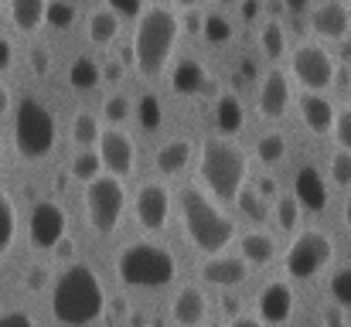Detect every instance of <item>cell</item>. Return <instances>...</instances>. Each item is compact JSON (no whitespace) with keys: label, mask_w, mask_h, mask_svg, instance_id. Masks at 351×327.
<instances>
[{"label":"cell","mask_w":351,"mask_h":327,"mask_svg":"<svg viewBox=\"0 0 351 327\" xmlns=\"http://www.w3.org/2000/svg\"><path fill=\"white\" fill-rule=\"evenodd\" d=\"M202 21H205V17H202L198 10H188V14H184V24H181V27H184L188 34H202Z\"/></svg>","instance_id":"bcb514c9"},{"label":"cell","mask_w":351,"mask_h":327,"mask_svg":"<svg viewBox=\"0 0 351 327\" xmlns=\"http://www.w3.org/2000/svg\"><path fill=\"white\" fill-rule=\"evenodd\" d=\"M99 119L93 116V112H79L75 119H72V140L82 147V150H89L93 143H99Z\"/></svg>","instance_id":"4316f807"},{"label":"cell","mask_w":351,"mask_h":327,"mask_svg":"<svg viewBox=\"0 0 351 327\" xmlns=\"http://www.w3.org/2000/svg\"><path fill=\"white\" fill-rule=\"evenodd\" d=\"M219 3H226V7H235V3H242V0H219Z\"/></svg>","instance_id":"91938a15"},{"label":"cell","mask_w":351,"mask_h":327,"mask_svg":"<svg viewBox=\"0 0 351 327\" xmlns=\"http://www.w3.org/2000/svg\"><path fill=\"white\" fill-rule=\"evenodd\" d=\"M69 171H72V178H79L82 184H89V181L99 178V171H103L99 154H96V150H82V154H75L72 164H69Z\"/></svg>","instance_id":"83f0119b"},{"label":"cell","mask_w":351,"mask_h":327,"mask_svg":"<svg viewBox=\"0 0 351 327\" xmlns=\"http://www.w3.org/2000/svg\"><path fill=\"white\" fill-rule=\"evenodd\" d=\"M31 72L34 75H48L51 72V51L48 48H41V45L31 48Z\"/></svg>","instance_id":"60d3db41"},{"label":"cell","mask_w":351,"mask_h":327,"mask_svg":"<svg viewBox=\"0 0 351 327\" xmlns=\"http://www.w3.org/2000/svg\"><path fill=\"white\" fill-rule=\"evenodd\" d=\"M311 27L321 34V38H331V41H345V34L351 31V14L341 0H324L311 10Z\"/></svg>","instance_id":"5bb4252c"},{"label":"cell","mask_w":351,"mask_h":327,"mask_svg":"<svg viewBox=\"0 0 351 327\" xmlns=\"http://www.w3.org/2000/svg\"><path fill=\"white\" fill-rule=\"evenodd\" d=\"M222 307H226V314H239V300H235V297H226Z\"/></svg>","instance_id":"11a10c76"},{"label":"cell","mask_w":351,"mask_h":327,"mask_svg":"<svg viewBox=\"0 0 351 327\" xmlns=\"http://www.w3.org/2000/svg\"><path fill=\"white\" fill-rule=\"evenodd\" d=\"M99 164L113 174V178H130L136 167V147L123 130H106L99 133Z\"/></svg>","instance_id":"7c38bea8"},{"label":"cell","mask_w":351,"mask_h":327,"mask_svg":"<svg viewBox=\"0 0 351 327\" xmlns=\"http://www.w3.org/2000/svg\"><path fill=\"white\" fill-rule=\"evenodd\" d=\"M335 140L341 143V150H351V106L335 112V126H331Z\"/></svg>","instance_id":"74e56055"},{"label":"cell","mask_w":351,"mask_h":327,"mask_svg":"<svg viewBox=\"0 0 351 327\" xmlns=\"http://www.w3.org/2000/svg\"><path fill=\"white\" fill-rule=\"evenodd\" d=\"M103 307H106V293H103V283L93 273V266L72 263L58 276V283L51 290V314H55V321L65 327H86L93 321H99Z\"/></svg>","instance_id":"7a4b0ae2"},{"label":"cell","mask_w":351,"mask_h":327,"mask_svg":"<svg viewBox=\"0 0 351 327\" xmlns=\"http://www.w3.org/2000/svg\"><path fill=\"white\" fill-rule=\"evenodd\" d=\"M290 10H304V0H290Z\"/></svg>","instance_id":"6f0895ef"},{"label":"cell","mask_w":351,"mask_h":327,"mask_svg":"<svg viewBox=\"0 0 351 327\" xmlns=\"http://www.w3.org/2000/svg\"><path fill=\"white\" fill-rule=\"evenodd\" d=\"M10 62H14V48H10V41H7V38H0V72H3V69H10Z\"/></svg>","instance_id":"c3c4849f"},{"label":"cell","mask_w":351,"mask_h":327,"mask_svg":"<svg viewBox=\"0 0 351 327\" xmlns=\"http://www.w3.org/2000/svg\"><path fill=\"white\" fill-rule=\"evenodd\" d=\"M117 273L126 287L157 290V287H167L178 276V263H174V256L164 245L133 242L117 256Z\"/></svg>","instance_id":"5b68a950"},{"label":"cell","mask_w":351,"mask_h":327,"mask_svg":"<svg viewBox=\"0 0 351 327\" xmlns=\"http://www.w3.org/2000/svg\"><path fill=\"white\" fill-rule=\"evenodd\" d=\"M335 256V245L324 232L311 228V232H300L290 249H287V259H283V269L293 276V280H311L317 276Z\"/></svg>","instance_id":"ba28073f"},{"label":"cell","mask_w":351,"mask_h":327,"mask_svg":"<svg viewBox=\"0 0 351 327\" xmlns=\"http://www.w3.org/2000/svg\"><path fill=\"white\" fill-rule=\"evenodd\" d=\"M45 7H48V0H10V21H14V27L24 31V34L38 31L45 24Z\"/></svg>","instance_id":"44dd1931"},{"label":"cell","mask_w":351,"mask_h":327,"mask_svg":"<svg viewBox=\"0 0 351 327\" xmlns=\"http://www.w3.org/2000/svg\"><path fill=\"white\" fill-rule=\"evenodd\" d=\"M24 283H27V290H45V283H48V269H45V266H31Z\"/></svg>","instance_id":"ee69618b"},{"label":"cell","mask_w":351,"mask_h":327,"mask_svg":"<svg viewBox=\"0 0 351 327\" xmlns=\"http://www.w3.org/2000/svg\"><path fill=\"white\" fill-rule=\"evenodd\" d=\"M324 324L328 327H345V311H341L338 304H335V307H328V311H324Z\"/></svg>","instance_id":"7dc6e473"},{"label":"cell","mask_w":351,"mask_h":327,"mask_svg":"<svg viewBox=\"0 0 351 327\" xmlns=\"http://www.w3.org/2000/svg\"><path fill=\"white\" fill-rule=\"evenodd\" d=\"M45 21H48V27H69V24L75 21V7H72L69 0H48Z\"/></svg>","instance_id":"e575fe53"},{"label":"cell","mask_w":351,"mask_h":327,"mask_svg":"<svg viewBox=\"0 0 351 327\" xmlns=\"http://www.w3.org/2000/svg\"><path fill=\"white\" fill-rule=\"evenodd\" d=\"M160 99L154 96V93H143L140 96V126L143 130H157L160 126Z\"/></svg>","instance_id":"d590c367"},{"label":"cell","mask_w":351,"mask_h":327,"mask_svg":"<svg viewBox=\"0 0 351 327\" xmlns=\"http://www.w3.org/2000/svg\"><path fill=\"white\" fill-rule=\"evenodd\" d=\"M181 21L167 3H150L136 14V31H133V65L140 72V79H157L174 51Z\"/></svg>","instance_id":"6da1fadb"},{"label":"cell","mask_w":351,"mask_h":327,"mask_svg":"<svg viewBox=\"0 0 351 327\" xmlns=\"http://www.w3.org/2000/svg\"><path fill=\"white\" fill-rule=\"evenodd\" d=\"M0 327H34V324H31V317L24 311H7V314H0Z\"/></svg>","instance_id":"f6af8a7d"},{"label":"cell","mask_w":351,"mask_h":327,"mask_svg":"<svg viewBox=\"0 0 351 327\" xmlns=\"http://www.w3.org/2000/svg\"><path fill=\"white\" fill-rule=\"evenodd\" d=\"M208 82H212L208 72L198 62H191V58L178 62L174 72H171V86H174L178 96H202V93H208Z\"/></svg>","instance_id":"d6986e66"},{"label":"cell","mask_w":351,"mask_h":327,"mask_svg":"<svg viewBox=\"0 0 351 327\" xmlns=\"http://www.w3.org/2000/svg\"><path fill=\"white\" fill-rule=\"evenodd\" d=\"M273 256H276V239L269 232H249V235H242V259L245 263L266 266Z\"/></svg>","instance_id":"603a6c76"},{"label":"cell","mask_w":351,"mask_h":327,"mask_svg":"<svg viewBox=\"0 0 351 327\" xmlns=\"http://www.w3.org/2000/svg\"><path fill=\"white\" fill-rule=\"evenodd\" d=\"M242 14L245 17H256V3H242Z\"/></svg>","instance_id":"9f6ffc18"},{"label":"cell","mask_w":351,"mask_h":327,"mask_svg":"<svg viewBox=\"0 0 351 327\" xmlns=\"http://www.w3.org/2000/svg\"><path fill=\"white\" fill-rule=\"evenodd\" d=\"M123 72H126V62H123V58H110V62L99 69V79H103V82H119Z\"/></svg>","instance_id":"7bdbcfd3"},{"label":"cell","mask_w":351,"mask_h":327,"mask_svg":"<svg viewBox=\"0 0 351 327\" xmlns=\"http://www.w3.org/2000/svg\"><path fill=\"white\" fill-rule=\"evenodd\" d=\"M202 34H205L208 41H215V45H226V41L235 34V27L229 24V17H222V14H208V17L202 21Z\"/></svg>","instance_id":"d6a6232c"},{"label":"cell","mask_w":351,"mask_h":327,"mask_svg":"<svg viewBox=\"0 0 351 327\" xmlns=\"http://www.w3.org/2000/svg\"><path fill=\"white\" fill-rule=\"evenodd\" d=\"M123 205H126V191H123L119 178L99 174V178H93L86 184V215H89V225L99 235H110L119 225Z\"/></svg>","instance_id":"52a82bcc"},{"label":"cell","mask_w":351,"mask_h":327,"mask_svg":"<svg viewBox=\"0 0 351 327\" xmlns=\"http://www.w3.org/2000/svg\"><path fill=\"white\" fill-rule=\"evenodd\" d=\"M331 297L341 311H351V266H341L331 276Z\"/></svg>","instance_id":"836d02e7"},{"label":"cell","mask_w":351,"mask_h":327,"mask_svg":"<svg viewBox=\"0 0 351 327\" xmlns=\"http://www.w3.org/2000/svg\"><path fill=\"white\" fill-rule=\"evenodd\" d=\"M202 276L212 283V287H239L245 283L249 276V263L242 256H212L205 266H202Z\"/></svg>","instance_id":"2e32d148"},{"label":"cell","mask_w":351,"mask_h":327,"mask_svg":"<svg viewBox=\"0 0 351 327\" xmlns=\"http://www.w3.org/2000/svg\"><path fill=\"white\" fill-rule=\"evenodd\" d=\"M174 321L181 327H198L205 324V314H208V304H205V293L198 287H181V293L174 297V307H171Z\"/></svg>","instance_id":"ac0fdd59"},{"label":"cell","mask_w":351,"mask_h":327,"mask_svg":"<svg viewBox=\"0 0 351 327\" xmlns=\"http://www.w3.org/2000/svg\"><path fill=\"white\" fill-rule=\"evenodd\" d=\"M14 228H17V212H14V202L7 191H0V256L10 249L14 242Z\"/></svg>","instance_id":"f1b7e54d"},{"label":"cell","mask_w":351,"mask_h":327,"mask_svg":"<svg viewBox=\"0 0 351 327\" xmlns=\"http://www.w3.org/2000/svg\"><path fill=\"white\" fill-rule=\"evenodd\" d=\"M290 314H293V290L283 280L266 283L259 293V321L269 327H280L290 321Z\"/></svg>","instance_id":"4fadbf2b"},{"label":"cell","mask_w":351,"mask_h":327,"mask_svg":"<svg viewBox=\"0 0 351 327\" xmlns=\"http://www.w3.org/2000/svg\"><path fill=\"white\" fill-rule=\"evenodd\" d=\"M276 221H280V228H287V232L300 225V205H297L293 195H283V198L276 202Z\"/></svg>","instance_id":"8d00e7d4"},{"label":"cell","mask_w":351,"mask_h":327,"mask_svg":"<svg viewBox=\"0 0 351 327\" xmlns=\"http://www.w3.org/2000/svg\"><path fill=\"white\" fill-rule=\"evenodd\" d=\"M191 164V143L188 140H171L157 150V171L160 174H181L184 167Z\"/></svg>","instance_id":"7402d4cb"},{"label":"cell","mask_w":351,"mask_h":327,"mask_svg":"<svg viewBox=\"0 0 351 327\" xmlns=\"http://www.w3.org/2000/svg\"><path fill=\"white\" fill-rule=\"evenodd\" d=\"M130 116V99L126 96H110L106 99V119L110 123H123Z\"/></svg>","instance_id":"ab89813d"},{"label":"cell","mask_w":351,"mask_h":327,"mask_svg":"<svg viewBox=\"0 0 351 327\" xmlns=\"http://www.w3.org/2000/svg\"><path fill=\"white\" fill-rule=\"evenodd\" d=\"M202 181L208 184V191L222 202H235V195L242 191L245 184V174H249V160H245V150L226 140V136H208L205 147H202Z\"/></svg>","instance_id":"277c9868"},{"label":"cell","mask_w":351,"mask_h":327,"mask_svg":"<svg viewBox=\"0 0 351 327\" xmlns=\"http://www.w3.org/2000/svg\"><path fill=\"white\" fill-rule=\"evenodd\" d=\"M14 140H17L21 157H27V160H41L55 147V116L45 109V103H38L34 96H24L17 103Z\"/></svg>","instance_id":"8992f818"},{"label":"cell","mask_w":351,"mask_h":327,"mask_svg":"<svg viewBox=\"0 0 351 327\" xmlns=\"http://www.w3.org/2000/svg\"><path fill=\"white\" fill-rule=\"evenodd\" d=\"M345 7H348V14H351V0H348V3H345Z\"/></svg>","instance_id":"6125c7cd"},{"label":"cell","mask_w":351,"mask_h":327,"mask_svg":"<svg viewBox=\"0 0 351 327\" xmlns=\"http://www.w3.org/2000/svg\"><path fill=\"white\" fill-rule=\"evenodd\" d=\"M178 7H184V10H198L202 3H208V0H174Z\"/></svg>","instance_id":"db71d44e"},{"label":"cell","mask_w":351,"mask_h":327,"mask_svg":"<svg viewBox=\"0 0 351 327\" xmlns=\"http://www.w3.org/2000/svg\"><path fill=\"white\" fill-rule=\"evenodd\" d=\"M331 178L338 184H351V150H338L331 157Z\"/></svg>","instance_id":"f35d334b"},{"label":"cell","mask_w":351,"mask_h":327,"mask_svg":"<svg viewBox=\"0 0 351 327\" xmlns=\"http://www.w3.org/2000/svg\"><path fill=\"white\" fill-rule=\"evenodd\" d=\"M181 218H184V228H188V239L195 242V249H202L208 256L222 252L235 235V221L198 188L181 191Z\"/></svg>","instance_id":"3957f363"},{"label":"cell","mask_w":351,"mask_h":327,"mask_svg":"<svg viewBox=\"0 0 351 327\" xmlns=\"http://www.w3.org/2000/svg\"><path fill=\"white\" fill-rule=\"evenodd\" d=\"M229 327H263V321H256V317H235Z\"/></svg>","instance_id":"f907efd6"},{"label":"cell","mask_w":351,"mask_h":327,"mask_svg":"<svg viewBox=\"0 0 351 327\" xmlns=\"http://www.w3.org/2000/svg\"><path fill=\"white\" fill-rule=\"evenodd\" d=\"M119 34V17L113 10H96V14H89V38H93V45H110L113 38Z\"/></svg>","instance_id":"d4e9b609"},{"label":"cell","mask_w":351,"mask_h":327,"mask_svg":"<svg viewBox=\"0 0 351 327\" xmlns=\"http://www.w3.org/2000/svg\"><path fill=\"white\" fill-rule=\"evenodd\" d=\"M256 191H259L263 198H269V195L276 191V181H273V178H259V184H256Z\"/></svg>","instance_id":"681fc988"},{"label":"cell","mask_w":351,"mask_h":327,"mask_svg":"<svg viewBox=\"0 0 351 327\" xmlns=\"http://www.w3.org/2000/svg\"><path fill=\"white\" fill-rule=\"evenodd\" d=\"M345 221H348V228H351V198H348V205H345Z\"/></svg>","instance_id":"680465c9"},{"label":"cell","mask_w":351,"mask_h":327,"mask_svg":"<svg viewBox=\"0 0 351 327\" xmlns=\"http://www.w3.org/2000/svg\"><path fill=\"white\" fill-rule=\"evenodd\" d=\"M321 3H324V0H321Z\"/></svg>","instance_id":"e7e4bbea"},{"label":"cell","mask_w":351,"mask_h":327,"mask_svg":"<svg viewBox=\"0 0 351 327\" xmlns=\"http://www.w3.org/2000/svg\"><path fill=\"white\" fill-rule=\"evenodd\" d=\"M69 82H72V89H79V93L96 89V86L103 82V79H99V65H96L89 55L75 58V62H72V69H69Z\"/></svg>","instance_id":"cb8c5ba5"},{"label":"cell","mask_w":351,"mask_h":327,"mask_svg":"<svg viewBox=\"0 0 351 327\" xmlns=\"http://www.w3.org/2000/svg\"><path fill=\"white\" fill-rule=\"evenodd\" d=\"M293 198H297V205L307 208V212H324V208H328V184H324V178L317 174V167H304V171L297 174Z\"/></svg>","instance_id":"e0dca14e"},{"label":"cell","mask_w":351,"mask_h":327,"mask_svg":"<svg viewBox=\"0 0 351 327\" xmlns=\"http://www.w3.org/2000/svg\"><path fill=\"white\" fill-rule=\"evenodd\" d=\"M335 112L338 109L331 106L324 96H317V93H307L304 99H300V116H304V123H307V130L311 133H331V126H335Z\"/></svg>","instance_id":"ffe728a7"},{"label":"cell","mask_w":351,"mask_h":327,"mask_svg":"<svg viewBox=\"0 0 351 327\" xmlns=\"http://www.w3.org/2000/svg\"><path fill=\"white\" fill-rule=\"evenodd\" d=\"M110 10L117 17H136L143 10V0H110Z\"/></svg>","instance_id":"b9f144b4"},{"label":"cell","mask_w":351,"mask_h":327,"mask_svg":"<svg viewBox=\"0 0 351 327\" xmlns=\"http://www.w3.org/2000/svg\"><path fill=\"white\" fill-rule=\"evenodd\" d=\"M7 109H10V93H7V86L0 82V116H3Z\"/></svg>","instance_id":"816d5d0a"},{"label":"cell","mask_w":351,"mask_h":327,"mask_svg":"<svg viewBox=\"0 0 351 327\" xmlns=\"http://www.w3.org/2000/svg\"><path fill=\"white\" fill-rule=\"evenodd\" d=\"M259 45H263V55L283 58V51H287V31H283V24L280 21H266L263 31H259Z\"/></svg>","instance_id":"484cf974"},{"label":"cell","mask_w":351,"mask_h":327,"mask_svg":"<svg viewBox=\"0 0 351 327\" xmlns=\"http://www.w3.org/2000/svg\"><path fill=\"white\" fill-rule=\"evenodd\" d=\"M290 65H293L297 82H300L307 93H321V89L335 86V72H338V65H335L331 51L321 48V45H314V41L297 45L293 55H290Z\"/></svg>","instance_id":"9c48e42d"},{"label":"cell","mask_w":351,"mask_h":327,"mask_svg":"<svg viewBox=\"0 0 351 327\" xmlns=\"http://www.w3.org/2000/svg\"><path fill=\"white\" fill-rule=\"evenodd\" d=\"M290 99H293L290 79H287L280 69L266 72V79H263V86H259V112H263L266 119H280V116L287 112V106H290Z\"/></svg>","instance_id":"9a60e30c"},{"label":"cell","mask_w":351,"mask_h":327,"mask_svg":"<svg viewBox=\"0 0 351 327\" xmlns=\"http://www.w3.org/2000/svg\"><path fill=\"white\" fill-rule=\"evenodd\" d=\"M133 215L147 232H164L167 218H171V188L160 184V181L140 184L136 202H133Z\"/></svg>","instance_id":"30bf717a"},{"label":"cell","mask_w":351,"mask_h":327,"mask_svg":"<svg viewBox=\"0 0 351 327\" xmlns=\"http://www.w3.org/2000/svg\"><path fill=\"white\" fill-rule=\"evenodd\" d=\"M208 327H226V324H208Z\"/></svg>","instance_id":"be15d7a7"},{"label":"cell","mask_w":351,"mask_h":327,"mask_svg":"<svg viewBox=\"0 0 351 327\" xmlns=\"http://www.w3.org/2000/svg\"><path fill=\"white\" fill-rule=\"evenodd\" d=\"M55 249H58V259H69V256H72V242H69V239H62Z\"/></svg>","instance_id":"f5cc1de1"},{"label":"cell","mask_w":351,"mask_h":327,"mask_svg":"<svg viewBox=\"0 0 351 327\" xmlns=\"http://www.w3.org/2000/svg\"><path fill=\"white\" fill-rule=\"evenodd\" d=\"M235 205L242 208V215L249 218V221H263V218H266V198H263L256 188H252V191L242 188V191L235 195Z\"/></svg>","instance_id":"4dcf8cb0"},{"label":"cell","mask_w":351,"mask_h":327,"mask_svg":"<svg viewBox=\"0 0 351 327\" xmlns=\"http://www.w3.org/2000/svg\"><path fill=\"white\" fill-rule=\"evenodd\" d=\"M242 126V103L235 96H222L219 99V130L222 133H235Z\"/></svg>","instance_id":"1f68e13d"},{"label":"cell","mask_w":351,"mask_h":327,"mask_svg":"<svg viewBox=\"0 0 351 327\" xmlns=\"http://www.w3.org/2000/svg\"><path fill=\"white\" fill-rule=\"evenodd\" d=\"M0 164H3V140H0Z\"/></svg>","instance_id":"94428289"},{"label":"cell","mask_w":351,"mask_h":327,"mask_svg":"<svg viewBox=\"0 0 351 327\" xmlns=\"http://www.w3.org/2000/svg\"><path fill=\"white\" fill-rule=\"evenodd\" d=\"M65 228H69V218L65 208L55 205V202H38L31 208V225H27V235H31V245L34 249H55L62 239H65Z\"/></svg>","instance_id":"8fae6325"},{"label":"cell","mask_w":351,"mask_h":327,"mask_svg":"<svg viewBox=\"0 0 351 327\" xmlns=\"http://www.w3.org/2000/svg\"><path fill=\"white\" fill-rule=\"evenodd\" d=\"M256 154H259L263 164H280V160L287 157V140H283V133H266V136H259Z\"/></svg>","instance_id":"f546056e"}]
</instances>
